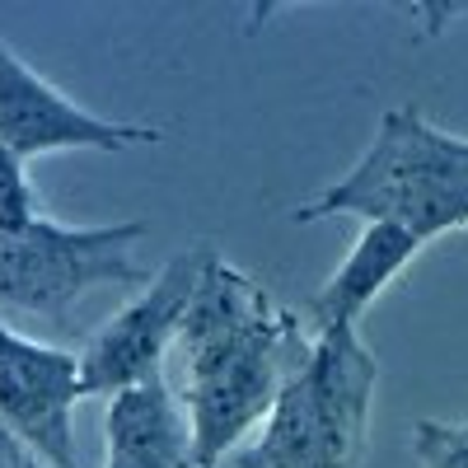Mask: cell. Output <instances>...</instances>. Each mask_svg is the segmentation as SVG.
Wrapping results in <instances>:
<instances>
[{
	"label": "cell",
	"mask_w": 468,
	"mask_h": 468,
	"mask_svg": "<svg viewBox=\"0 0 468 468\" xmlns=\"http://www.w3.org/2000/svg\"><path fill=\"white\" fill-rule=\"evenodd\" d=\"M379 361L356 328H333L309 342L277 408L234 468H356L370 436Z\"/></svg>",
	"instance_id": "cell-3"
},
{
	"label": "cell",
	"mask_w": 468,
	"mask_h": 468,
	"mask_svg": "<svg viewBox=\"0 0 468 468\" xmlns=\"http://www.w3.org/2000/svg\"><path fill=\"white\" fill-rule=\"evenodd\" d=\"M211 244H192L165 262V271L154 277L127 309L117 314L85 342L80 351V384L90 394H127V388L160 379L169 346H178V333L187 324V309L197 300L202 271L211 262Z\"/></svg>",
	"instance_id": "cell-5"
},
{
	"label": "cell",
	"mask_w": 468,
	"mask_h": 468,
	"mask_svg": "<svg viewBox=\"0 0 468 468\" xmlns=\"http://www.w3.org/2000/svg\"><path fill=\"white\" fill-rule=\"evenodd\" d=\"M145 234V220L117 225H61L33 216L24 229L0 234V304L33 314H66L94 286L145 282L132 258V244Z\"/></svg>",
	"instance_id": "cell-4"
},
{
	"label": "cell",
	"mask_w": 468,
	"mask_h": 468,
	"mask_svg": "<svg viewBox=\"0 0 468 468\" xmlns=\"http://www.w3.org/2000/svg\"><path fill=\"white\" fill-rule=\"evenodd\" d=\"M80 399V356L0 324V426L48 468H80L70 426Z\"/></svg>",
	"instance_id": "cell-6"
},
{
	"label": "cell",
	"mask_w": 468,
	"mask_h": 468,
	"mask_svg": "<svg viewBox=\"0 0 468 468\" xmlns=\"http://www.w3.org/2000/svg\"><path fill=\"white\" fill-rule=\"evenodd\" d=\"M108 459H127L136 468H202L187 408L165 375L108 403Z\"/></svg>",
	"instance_id": "cell-9"
},
{
	"label": "cell",
	"mask_w": 468,
	"mask_h": 468,
	"mask_svg": "<svg viewBox=\"0 0 468 468\" xmlns=\"http://www.w3.org/2000/svg\"><path fill=\"white\" fill-rule=\"evenodd\" d=\"M304 319L271 304V295L211 253L197 300L178 333L183 356V408L197 436L202 468H220V459L239 445L267 412L277 408L286 379L309 351Z\"/></svg>",
	"instance_id": "cell-1"
},
{
	"label": "cell",
	"mask_w": 468,
	"mask_h": 468,
	"mask_svg": "<svg viewBox=\"0 0 468 468\" xmlns=\"http://www.w3.org/2000/svg\"><path fill=\"white\" fill-rule=\"evenodd\" d=\"M33 216H43V211H37V192H33L24 165L0 150V234L24 229Z\"/></svg>",
	"instance_id": "cell-11"
},
{
	"label": "cell",
	"mask_w": 468,
	"mask_h": 468,
	"mask_svg": "<svg viewBox=\"0 0 468 468\" xmlns=\"http://www.w3.org/2000/svg\"><path fill=\"white\" fill-rule=\"evenodd\" d=\"M108 468H136V463H127V459H108Z\"/></svg>",
	"instance_id": "cell-13"
},
{
	"label": "cell",
	"mask_w": 468,
	"mask_h": 468,
	"mask_svg": "<svg viewBox=\"0 0 468 468\" xmlns=\"http://www.w3.org/2000/svg\"><path fill=\"white\" fill-rule=\"evenodd\" d=\"M154 141H165L160 127L108 122V117L80 108L33 66H24L0 37V150L15 154L19 165L52 150H127Z\"/></svg>",
	"instance_id": "cell-7"
},
{
	"label": "cell",
	"mask_w": 468,
	"mask_h": 468,
	"mask_svg": "<svg viewBox=\"0 0 468 468\" xmlns=\"http://www.w3.org/2000/svg\"><path fill=\"white\" fill-rule=\"evenodd\" d=\"M328 216L384 220L421 244L468 229V141L431 127L417 108H388L361 160L295 207V220Z\"/></svg>",
	"instance_id": "cell-2"
},
{
	"label": "cell",
	"mask_w": 468,
	"mask_h": 468,
	"mask_svg": "<svg viewBox=\"0 0 468 468\" xmlns=\"http://www.w3.org/2000/svg\"><path fill=\"white\" fill-rule=\"evenodd\" d=\"M0 468H48L28 445H19L5 426H0Z\"/></svg>",
	"instance_id": "cell-12"
},
{
	"label": "cell",
	"mask_w": 468,
	"mask_h": 468,
	"mask_svg": "<svg viewBox=\"0 0 468 468\" xmlns=\"http://www.w3.org/2000/svg\"><path fill=\"white\" fill-rule=\"evenodd\" d=\"M412 454L421 468H468V421H431L412 426Z\"/></svg>",
	"instance_id": "cell-10"
},
{
	"label": "cell",
	"mask_w": 468,
	"mask_h": 468,
	"mask_svg": "<svg viewBox=\"0 0 468 468\" xmlns=\"http://www.w3.org/2000/svg\"><path fill=\"white\" fill-rule=\"evenodd\" d=\"M417 253H421V239H412L408 229L384 225V220L366 225L361 239L351 244V253L342 258V267L324 282V291L309 300L304 333L324 337L333 328H356V319L375 304V295L394 282Z\"/></svg>",
	"instance_id": "cell-8"
}]
</instances>
